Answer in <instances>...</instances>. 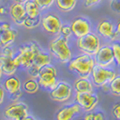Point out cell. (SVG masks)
<instances>
[{"label":"cell","mask_w":120,"mask_h":120,"mask_svg":"<svg viewBox=\"0 0 120 120\" xmlns=\"http://www.w3.org/2000/svg\"><path fill=\"white\" fill-rule=\"evenodd\" d=\"M23 120H36V119L34 117V116H29V115H28V116H27L26 117H24Z\"/></svg>","instance_id":"37"},{"label":"cell","mask_w":120,"mask_h":120,"mask_svg":"<svg viewBox=\"0 0 120 120\" xmlns=\"http://www.w3.org/2000/svg\"><path fill=\"white\" fill-rule=\"evenodd\" d=\"M96 30L98 35L110 41H116L119 37L116 33V25L108 19H103L99 21L97 24Z\"/></svg>","instance_id":"15"},{"label":"cell","mask_w":120,"mask_h":120,"mask_svg":"<svg viewBox=\"0 0 120 120\" xmlns=\"http://www.w3.org/2000/svg\"><path fill=\"white\" fill-rule=\"evenodd\" d=\"M96 66L94 57L88 54H80L68 63L70 71L78 74L80 78L90 79L93 68Z\"/></svg>","instance_id":"1"},{"label":"cell","mask_w":120,"mask_h":120,"mask_svg":"<svg viewBox=\"0 0 120 120\" xmlns=\"http://www.w3.org/2000/svg\"><path fill=\"white\" fill-rule=\"evenodd\" d=\"M111 47H112V50H113L115 62L120 68V42H114L111 44Z\"/></svg>","instance_id":"27"},{"label":"cell","mask_w":120,"mask_h":120,"mask_svg":"<svg viewBox=\"0 0 120 120\" xmlns=\"http://www.w3.org/2000/svg\"><path fill=\"white\" fill-rule=\"evenodd\" d=\"M112 115L116 120H120V102L116 103L112 108Z\"/></svg>","instance_id":"31"},{"label":"cell","mask_w":120,"mask_h":120,"mask_svg":"<svg viewBox=\"0 0 120 120\" xmlns=\"http://www.w3.org/2000/svg\"><path fill=\"white\" fill-rule=\"evenodd\" d=\"M1 31H2V27H1V23H0V33H1Z\"/></svg>","instance_id":"39"},{"label":"cell","mask_w":120,"mask_h":120,"mask_svg":"<svg viewBox=\"0 0 120 120\" xmlns=\"http://www.w3.org/2000/svg\"><path fill=\"white\" fill-rule=\"evenodd\" d=\"M22 87H23L24 91H25L26 93H28V94H34L40 89V84H39V82H38V80L36 79L32 78L26 79L23 83Z\"/></svg>","instance_id":"23"},{"label":"cell","mask_w":120,"mask_h":120,"mask_svg":"<svg viewBox=\"0 0 120 120\" xmlns=\"http://www.w3.org/2000/svg\"><path fill=\"white\" fill-rule=\"evenodd\" d=\"M71 86L65 81H59L53 89L50 90V98L57 102H65L71 98Z\"/></svg>","instance_id":"9"},{"label":"cell","mask_w":120,"mask_h":120,"mask_svg":"<svg viewBox=\"0 0 120 120\" xmlns=\"http://www.w3.org/2000/svg\"><path fill=\"white\" fill-rule=\"evenodd\" d=\"M2 75H3V72H2L1 68H0V80H1V78H2Z\"/></svg>","instance_id":"38"},{"label":"cell","mask_w":120,"mask_h":120,"mask_svg":"<svg viewBox=\"0 0 120 120\" xmlns=\"http://www.w3.org/2000/svg\"><path fill=\"white\" fill-rule=\"evenodd\" d=\"M42 28L50 34H60V30L62 26V22L60 18L54 14H46L42 17L41 21Z\"/></svg>","instance_id":"13"},{"label":"cell","mask_w":120,"mask_h":120,"mask_svg":"<svg viewBox=\"0 0 120 120\" xmlns=\"http://www.w3.org/2000/svg\"><path fill=\"white\" fill-rule=\"evenodd\" d=\"M41 21H42L41 16H38V17H29V16H27L24 21L22 26H24L27 29H34L41 24Z\"/></svg>","instance_id":"25"},{"label":"cell","mask_w":120,"mask_h":120,"mask_svg":"<svg viewBox=\"0 0 120 120\" xmlns=\"http://www.w3.org/2000/svg\"><path fill=\"white\" fill-rule=\"evenodd\" d=\"M116 33L117 34V35L120 36V21H118L117 24H116Z\"/></svg>","instance_id":"34"},{"label":"cell","mask_w":120,"mask_h":120,"mask_svg":"<svg viewBox=\"0 0 120 120\" xmlns=\"http://www.w3.org/2000/svg\"><path fill=\"white\" fill-rule=\"evenodd\" d=\"M96 65L103 68H110L115 63V58L111 45H103L94 56Z\"/></svg>","instance_id":"10"},{"label":"cell","mask_w":120,"mask_h":120,"mask_svg":"<svg viewBox=\"0 0 120 120\" xmlns=\"http://www.w3.org/2000/svg\"><path fill=\"white\" fill-rule=\"evenodd\" d=\"M17 36V31L12 27L3 29L0 33V49L6 47H10V45L14 43Z\"/></svg>","instance_id":"19"},{"label":"cell","mask_w":120,"mask_h":120,"mask_svg":"<svg viewBox=\"0 0 120 120\" xmlns=\"http://www.w3.org/2000/svg\"><path fill=\"white\" fill-rule=\"evenodd\" d=\"M9 15L13 22L17 25H23L24 21L27 17L24 5L15 2L9 6Z\"/></svg>","instance_id":"17"},{"label":"cell","mask_w":120,"mask_h":120,"mask_svg":"<svg viewBox=\"0 0 120 120\" xmlns=\"http://www.w3.org/2000/svg\"><path fill=\"white\" fill-rule=\"evenodd\" d=\"M51 64V56L45 52H41L40 53L36 56L35 60H34V62L28 67L26 70L28 71V74L30 75L32 78H37L40 70L42 67L45 65Z\"/></svg>","instance_id":"16"},{"label":"cell","mask_w":120,"mask_h":120,"mask_svg":"<svg viewBox=\"0 0 120 120\" xmlns=\"http://www.w3.org/2000/svg\"><path fill=\"white\" fill-rule=\"evenodd\" d=\"M80 107L77 103L69 105L67 107L60 108L57 112L56 118L57 120H71L76 115H78L80 112Z\"/></svg>","instance_id":"18"},{"label":"cell","mask_w":120,"mask_h":120,"mask_svg":"<svg viewBox=\"0 0 120 120\" xmlns=\"http://www.w3.org/2000/svg\"><path fill=\"white\" fill-rule=\"evenodd\" d=\"M109 92L116 97H120V74L113 79V80L109 83Z\"/></svg>","instance_id":"24"},{"label":"cell","mask_w":120,"mask_h":120,"mask_svg":"<svg viewBox=\"0 0 120 120\" xmlns=\"http://www.w3.org/2000/svg\"><path fill=\"white\" fill-rule=\"evenodd\" d=\"M13 1H14L15 3H19V4H23V5H24L26 2H28L29 0H13Z\"/></svg>","instance_id":"36"},{"label":"cell","mask_w":120,"mask_h":120,"mask_svg":"<svg viewBox=\"0 0 120 120\" xmlns=\"http://www.w3.org/2000/svg\"><path fill=\"white\" fill-rule=\"evenodd\" d=\"M15 52L10 47L2 49L0 53V68L6 76H12L17 71L19 66L15 60Z\"/></svg>","instance_id":"5"},{"label":"cell","mask_w":120,"mask_h":120,"mask_svg":"<svg viewBox=\"0 0 120 120\" xmlns=\"http://www.w3.org/2000/svg\"><path fill=\"white\" fill-rule=\"evenodd\" d=\"M37 80L40 84V87H42L43 89L49 90L53 89L55 85L58 83L56 68L52 64L42 67L37 76Z\"/></svg>","instance_id":"6"},{"label":"cell","mask_w":120,"mask_h":120,"mask_svg":"<svg viewBox=\"0 0 120 120\" xmlns=\"http://www.w3.org/2000/svg\"><path fill=\"white\" fill-rule=\"evenodd\" d=\"M102 0H84V6L87 8H90L99 4Z\"/></svg>","instance_id":"32"},{"label":"cell","mask_w":120,"mask_h":120,"mask_svg":"<svg viewBox=\"0 0 120 120\" xmlns=\"http://www.w3.org/2000/svg\"><path fill=\"white\" fill-rule=\"evenodd\" d=\"M85 120H106L105 114L101 111H96V112H89L84 116L83 117Z\"/></svg>","instance_id":"26"},{"label":"cell","mask_w":120,"mask_h":120,"mask_svg":"<svg viewBox=\"0 0 120 120\" xmlns=\"http://www.w3.org/2000/svg\"><path fill=\"white\" fill-rule=\"evenodd\" d=\"M110 8L113 12L120 15V0H111L110 1Z\"/></svg>","instance_id":"30"},{"label":"cell","mask_w":120,"mask_h":120,"mask_svg":"<svg viewBox=\"0 0 120 120\" xmlns=\"http://www.w3.org/2000/svg\"><path fill=\"white\" fill-rule=\"evenodd\" d=\"M78 3V0H55L57 8L63 13L72 11Z\"/></svg>","instance_id":"22"},{"label":"cell","mask_w":120,"mask_h":120,"mask_svg":"<svg viewBox=\"0 0 120 120\" xmlns=\"http://www.w3.org/2000/svg\"><path fill=\"white\" fill-rule=\"evenodd\" d=\"M41 52L42 50L39 44L36 42H32L29 44H24L19 47L17 54L15 56V60L19 67L27 69Z\"/></svg>","instance_id":"3"},{"label":"cell","mask_w":120,"mask_h":120,"mask_svg":"<svg viewBox=\"0 0 120 120\" xmlns=\"http://www.w3.org/2000/svg\"><path fill=\"white\" fill-rule=\"evenodd\" d=\"M5 96H6V90H5V89H4L3 86L0 85V105L4 102Z\"/></svg>","instance_id":"33"},{"label":"cell","mask_w":120,"mask_h":120,"mask_svg":"<svg viewBox=\"0 0 120 120\" xmlns=\"http://www.w3.org/2000/svg\"><path fill=\"white\" fill-rule=\"evenodd\" d=\"M50 52L60 63H69L72 59L71 50L69 45V39L61 35L54 38L49 45Z\"/></svg>","instance_id":"2"},{"label":"cell","mask_w":120,"mask_h":120,"mask_svg":"<svg viewBox=\"0 0 120 120\" xmlns=\"http://www.w3.org/2000/svg\"><path fill=\"white\" fill-rule=\"evenodd\" d=\"M79 120H85L84 118H82V119H79Z\"/></svg>","instance_id":"40"},{"label":"cell","mask_w":120,"mask_h":120,"mask_svg":"<svg viewBox=\"0 0 120 120\" xmlns=\"http://www.w3.org/2000/svg\"><path fill=\"white\" fill-rule=\"evenodd\" d=\"M72 34L71 28V25L70 24H62L61 28L60 30V35L65 37L67 39H69Z\"/></svg>","instance_id":"29"},{"label":"cell","mask_w":120,"mask_h":120,"mask_svg":"<svg viewBox=\"0 0 120 120\" xmlns=\"http://www.w3.org/2000/svg\"><path fill=\"white\" fill-rule=\"evenodd\" d=\"M4 116L7 120H23L28 116V107L23 102H14L5 108Z\"/></svg>","instance_id":"8"},{"label":"cell","mask_w":120,"mask_h":120,"mask_svg":"<svg viewBox=\"0 0 120 120\" xmlns=\"http://www.w3.org/2000/svg\"><path fill=\"white\" fill-rule=\"evenodd\" d=\"M6 7H4V6H0V15H6Z\"/></svg>","instance_id":"35"},{"label":"cell","mask_w":120,"mask_h":120,"mask_svg":"<svg viewBox=\"0 0 120 120\" xmlns=\"http://www.w3.org/2000/svg\"><path fill=\"white\" fill-rule=\"evenodd\" d=\"M77 46L83 53L94 57L101 47L100 38L97 34L90 32V34L77 39Z\"/></svg>","instance_id":"4"},{"label":"cell","mask_w":120,"mask_h":120,"mask_svg":"<svg viewBox=\"0 0 120 120\" xmlns=\"http://www.w3.org/2000/svg\"><path fill=\"white\" fill-rule=\"evenodd\" d=\"M116 76V73L110 68H103L100 66H96L93 68L91 72V79L93 85L96 87L102 88L113 80V79Z\"/></svg>","instance_id":"7"},{"label":"cell","mask_w":120,"mask_h":120,"mask_svg":"<svg viewBox=\"0 0 120 120\" xmlns=\"http://www.w3.org/2000/svg\"><path fill=\"white\" fill-rule=\"evenodd\" d=\"M24 6L27 16H29V17L41 16V11L42 10L34 0H29L28 2L24 4Z\"/></svg>","instance_id":"21"},{"label":"cell","mask_w":120,"mask_h":120,"mask_svg":"<svg viewBox=\"0 0 120 120\" xmlns=\"http://www.w3.org/2000/svg\"><path fill=\"white\" fill-rule=\"evenodd\" d=\"M34 1L39 6L42 11L51 8L55 3V0H34Z\"/></svg>","instance_id":"28"},{"label":"cell","mask_w":120,"mask_h":120,"mask_svg":"<svg viewBox=\"0 0 120 120\" xmlns=\"http://www.w3.org/2000/svg\"><path fill=\"white\" fill-rule=\"evenodd\" d=\"M75 102L86 112L93 111L99 102V98L93 93H76Z\"/></svg>","instance_id":"11"},{"label":"cell","mask_w":120,"mask_h":120,"mask_svg":"<svg viewBox=\"0 0 120 120\" xmlns=\"http://www.w3.org/2000/svg\"><path fill=\"white\" fill-rule=\"evenodd\" d=\"M72 34L77 39L90 34L91 32V24L89 19L82 16L74 18L70 24Z\"/></svg>","instance_id":"14"},{"label":"cell","mask_w":120,"mask_h":120,"mask_svg":"<svg viewBox=\"0 0 120 120\" xmlns=\"http://www.w3.org/2000/svg\"><path fill=\"white\" fill-rule=\"evenodd\" d=\"M3 87L10 95L11 99L14 102H17L19 98H21V97L23 96V93L21 91V80L15 75L8 76V78L4 80Z\"/></svg>","instance_id":"12"},{"label":"cell","mask_w":120,"mask_h":120,"mask_svg":"<svg viewBox=\"0 0 120 120\" xmlns=\"http://www.w3.org/2000/svg\"><path fill=\"white\" fill-rule=\"evenodd\" d=\"M73 88L76 93H93L94 86L90 79L79 78L73 83Z\"/></svg>","instance_id":"20"}]
</instances>
